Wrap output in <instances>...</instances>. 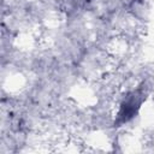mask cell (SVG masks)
<instances>
[{
    "label": "cell",
    "mask_w": 154,
    "mask_h": 154,
    "mask_svg": "<svg viewBox=\"0 0 154 154\" xmlns=\"http://www.w3.org/2000/svg\"><path fill=\"white\" fill-rule=\"evenodd\" d=\"M143 94L138 90L129 93L119 105V109L117 113V124H124L129 122L138 111L142 103Z\"/></svg>",
    "instance_id": "1"
}]
</instances>
